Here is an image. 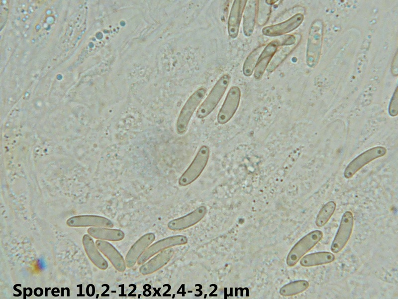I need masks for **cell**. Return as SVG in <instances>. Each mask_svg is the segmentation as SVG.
I'll return each instance as SVG.
<instances>
[{
  "label": "cell",
  "instance_id": "obj_3",
  "mask_svg": "<svg viewBox=\"0 0 398 299\" xmlns=\"http://www.w3.org/2000/svg\"><path fill=\"white\" fill-rule=\"evenodd\" d=\"M209 155V147L206 145L202 146L189 166L179 178L178 183L180 186L189 185L200 175L207 165Z\"/></svg>",
  "mask_w": 398,
  "mask_h": 299
},
{
  "label": "cell",
  "instance_id": "obj_15",
  "mask_svg": "<svg viewBox=\"0 0 398 299\" xmlns=\"http://www.w3.org/2000/svg\"><path fill=\"white\" fill-rule=\"evenodd\" d=\"M97 248L109 260L110 262L119 272H124L126 264L123 257L116 249L108 242L98 240L96 242Z\"/></svg>",
  "mask_w": 398,
  "mask_h": 299
},
{
  "label": "cell",
  "instance_id": "obj_1",
  "mask_svg": "<svg viewBox=\"0 0 398 299\" xmlns=\"http://www.w3.org/2000/svg\"><path fill=\"white\" fill-rule=\"evenodd\" d=\"M323 23L321 20L316 19L311 23L308 35L306 61L310 67H315L318 63L322 47Z\"/></svg>",
  "mask_w": 398,
  "mask_h": 299
},
{
  "label": "cell",
  "instance_id": "obj_18",
  "mask_svg": "<svg viewBox=\"0 0 398 299\" xmlns=\"http://www.w3.org/2000/svg\"><path fill=\"white\" fill-rule=\"evenodd\" d=\"M83 244L89 258L98 268L105 270L108 267V263L100 253L93 239L88 234L83 237Z\"/></svg>",
  "mask_w": 398,
  "mask_h": 299
},
{
  "label": "cell",
  "instance_id": "obj_24",
  "mask_svg": "<svg viewBox=\"0 0 398 299\" xmlns=\"http://www.w3.org/2000/svg\"><path fill=\"white\" fill-rule=\"evenodd\" d=\"M265 46L264 44L259 46L250 52L247 57L242 68L243 74L245 76L249 77L253 74L258 58Z\"/></svg>",
  "mask_w": 398,
  "mask_h": 299
},
{
  "label": "cell",
  "instance_id": "obj_14",
  "mask_svg": "<svg viewBox=\"0 0 398 299\" xmlns=\"http://www.w3.org/2000/svg\"><path fill=\"white\" fill-rule=\"evenodd\" d=\"M247 2L246 0H235L233 2L227 23L228 33L232 39H235L238 36L241 18Z\"/></svg>",
  "mask_w": 398,
  "mask_h": 299
},
{
  "label": "cell",
  "instance_id": "obj_23",
  "mask_svg": "<svg viewBox=\"0 0 398 299\" xmlns=\"http://www.w3.org/2000/svg\"><path fill=\"white\" fill-rule=\"evenodd\" d=\"M309 286V283L307 281H295L283 286L280 289L279 293L282 296H292L304 292Z\"/></svg>",
  "mask_w": 398,
  "mask_h": 299
},
{
  "label": "cell",
  "instance_id": "obj_21",
  "mask_svg": "<svg viewBox=\"0 0 398 299\" xmlns=\"http://www.w3.org/2000/svg\"><path fill=\"white\" fill-rule=\"evenodd\" d=\"M335 256L329 252H318L306 255L300 261V264L310 267L329 264L335 260Z\"/></svg>",
  "mask_w": 398,
  "mask_h": 299
},
{
  "label": "cell",
  "instance_id": "obj_26",
  "mask_svg": "<svg viewBox=\"0 0 398 299\" xmlns=\"http://www.w3.org/2000/svg\"><path fill=\"white\" fill-rule=\"evenodd\" d=\"M271 13V5L266 3V0H259L258 2L256 20L257 24L262 26L268 21Z\"/></svg>",
  "mask_w": 398,
  "mask_h": 299
},
{
  "label": "cell",
  "instance_id": "obj_22",
  "mask_svg": "<svg viewBox=\"0 0 398 299\" xmlns=\"http://www.w3.org/2000/svg\"><path fill=\"white\" fill-rule=\"evenodd\" d=\"M298 43L291 45L280 46L271 59L267 68L268 72H272L285 60L297 46Z\"/></svg>",
  "mask_w": 398,
  "mask_h": 299
},
{
  "label": "cell",
  "instance_id": "obj_25",
  "mask_svg": "<svg viewBox=\"0 0 398 299\" xmlns=\"http://www.w3.org/2000/svg\"><path fill=\"white\" fill-rule=\"evenodd\" d=\"M336 207V204L333 201H328L323 205L316 216V225L319 227L324 226L333 214Z\"/></svg>",
  "mask_w": 398,
  "mask_h": 299
},
{
  "label": "cell",
  "instance_id": "obj_7",
  "mask_svg": "<svg viewBox=\"0 0 398 299\" xmlns=\"http://www.w3.org/2000/svg\"><path fill=\"white\" fill-rule=\"evenodd\" d=\"M354 226V217L350 211H346L342 216L338 229L331 246L334 253L340 252L350 238Z\"/></svg>",
  "mask_w": 398,
  "mask_h": 299
},
{
  "label": "cell",
  "instance_id": "obj_4",
  "mask_svg": "<svg viewBox=\"0 0 398 299\" xmlns=\"http://www.w3.org/2000/svg\"><path fill=\"white\" fill-rule=\"evenodd\" d=\"M323 238L320 230L312 231L301 238L291 249L286 259L289 267L294 266L308 251L311 250Z\"/></svg>",
  "mask_w": 398,
  "mask_h": 299
},
{
  "label": "cell",
  "instance_id": "obj_13",
  "mask_svg": "<svg viewBox=\"0 0 398 299\" xmlns=\"http://www.w3.org/2000/svg\"><path fill=\"white\" fill-rule=\"evenodd\" d=\"M70 227H103L111 228L113 223L108 219L98 215H84L75 216L67 220Z\"/></svg>",
  "mask_w": 398,
  "mask_h": 299
},
{
  "label": "cell",
  "instance_id": "obj_9",
  "mask_svg": "<svg viewBox=\"0 0 398 299\" xmlns=\"http://www.w3.org/2000/svg\"><path fill=\"white\" fill-rule=\"evenodd\" d=\"M188 242L186 236L181 235L171 236L160 240L148 247L137 261L138 265L144 263L149 258L169 248L184 245Z\"/></svg>",
  "mask_w": 398,
  "mask_h": 299
},
{
  "label": "cell",
  "instance_id": "obj_19",
  "mask_svg": "<svg viewBox=\"0 0 398 299\" xmlns=\"http://www.w3.org/2000/svg\"><path fill=\"white\" fill-rule=\"evenodd\" d=\"M258 0L247 2L243 13V31L244 34L250 36L254 31L257 16Z\"/></svg>",
  "mask_w": 398,
  "mask_h": 299
},
{
  "label": "cell",
  "instance_id": "obj_27",
  "mask_svg": "<svg viewBox=\"0 0 398 299\" xmlns=\"http://www.w3.org/2000/svg\"><path fill=\"white\" fill-rule=\"evenodd\" d=\"M398 89L397 88L391 100L389 107V113L392 117H395L398 115Z\"/></svg>",
  "mask_w": 398,
  "mask_h": 299
},
{
  "label": "cell",
  "instance_id": "obj_16",
  "mask_svg": "<svg viewBox=\"0 0 398 299\" xmlns=\"http://www.w3.org/2000/svg\"><path fill=\"white\" fill-rule=\"evenodd\" d=\"M174 254V251L171 248L161 251L139 268L140 273L147 275L155 272L165 266L172 258Z\"/></svg>",
  "mask_w": 398,
  "mask_h": 299
},
{
  "label": "cell",
  "instance_id": "obj_17",
  "mask_svg": "<svg viewBox=\"0 0 398 299\" xmlns=\"http://www.w3.org/2000/svg\"><path fill=\"white\" fill-rule=\"evenodd\" d=\"M279 46L280 43L278 39L270 42L265 46L258 58L254 70V75L256 79H259L262 77Z\"/></svg>",
  "mask_w": 398,
  "mask_h": 299
},
{
  "label": "cell",
  "instance_id": "obj_11",
  "mask_svg": "<svg viewBox=\"0 0 398 299\" xmlns=\"http://www.w3.org/2000/svg\"><path fill=\"white\" fill-rule=\"evenodd\" d=\"M207 209L202 205L188 214L173 219L168 223V227L173 231H181L199 222L205 215Z\"/></svg>",
  "mask_w": 398,
  "mask_h": 299
},
{
  "label": "cell",
  "instance_id": "obj_10",
  "mask_svg": "<svg viewBox=\"0 0 398 299\" xmlns=\"http://www.w3.org/2000/svg\"><path fill=\"white\" fill-rule=\"evenodd\" d=\"M304 16L297 13L286 20L280 23L264 27L262 33L270 37H276L288 33L297 28L302 22Z\"/></svg>",
  "mask_w": 398,
  "mask_h": 299
},
{
  "label": "cell",
  "instance_id": "obj_20",
  "mask_svg": "<svg viewBox=\"0 0 398 299\" xmlns=\"http://www.w3.org/2000/svg\"><path fill=\"white\" fill-rule=\"evenodd\" d=\"M87 231L89 235L96 239L111 241H120L125 236L124 232L120 230L103 227H91Z\"/></svg>",
  "mask_w": 398,
  "mask_h": 299
},
{
  "label": "cell",
  "instance_id": "obj_12",
  "mask_svg": "<svg viewBox=\"0 0 398 299\" xmlns=\"http://www.w3.org/2000/svg\"><path fill=\"white\" fill-rule=\"evenodd\" d=\"M155 235L148 233L137 240L131 247L125 257V264L128 268L133 267L144 252L154 241Z\"/></svg>",
  "mask_w": 398,
  "mask_h": 299
},
{
  "label": "cell",
  "instance_id": "obj_5",
  "mask_svg": "<svg viewBox=\"0 0 398 299\" xmlns=\"http://www.w3.org/2000/svg\"><path fill=\"white\" fill-rule=\"evenodd\" d=\"M206 91L205 87L199 88L190 96L185 103L177 120L176 129L178 134L183 135L187 131L191 118Z\"/></svg>",
  "mask_w": 398,
  "mask_h": 299
},
{
  "label": "cell",
  "instance_id": "obj_2",
  "mask_svg": "<svg viewBox=\"0 0 398 299\" xmlns=\"http://www.w3.org/2000/svg\"><path fill=\"white\" fill-rule=\"evenodd\" d=\"M228 74H223L216 82L208 95L199 107L196 115L203 119L209 115L216 108L225 92L230 81Z\"/></svg>",
  "mask_w": 398,
  "mask_h": 299
},
{
  "label": "cell",
  "instance_id": "obj_28",
  "mask_svg": "<svg viewBox=\"0 0 398 299\" xmlns=\"http://www.w3.org/2000/svg\"><path fill=\"white\" fill-rule=\"evenodd\" d=\"M40 293H41V294H43V291L41 292H38V288H36V289H35V290H34V295L36 296L39 297V296H42L41 294H40Z\"/></svg>",
  "mask_w": 398,
  "mask_h": 299
},
{
  "label": "cell",
  "instance_id": "obj_6",
  "mask_svg": "<svg viewBox=\"0 0 398 299\" xmlns=\"http://www.w3.org/2000/svg\"><path fill=\"white\" fill-rule=\"evenodd\" d=\"M387 150L383 146H377L364 151L353 159L346 166L344 171V176L352 178L365 165L373 160L384 156Z\"/></svg>",
  "mask_w": 398,
  "mask_h": 299
},
{
  "label": "cell",
  "instance_id": "obj_8",
  "mask_svg": "<svg viewBox=\"0 0 398 299\" xmlns=\"http://www.w3.org/2000/svg\"><path fill=\"white\" fill-rule=\"evenodd\" d=\"M240 98V88L236 86L231 87L217 116L219 124H225L232 119L238 108Z\"/></svg>",
  "mask_w": 398,
  "mask_h": 299
}]
</instances>
